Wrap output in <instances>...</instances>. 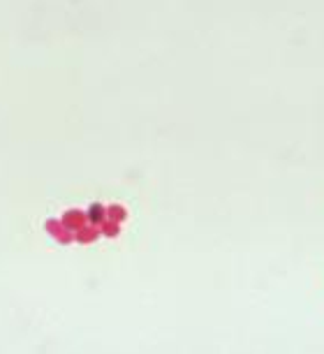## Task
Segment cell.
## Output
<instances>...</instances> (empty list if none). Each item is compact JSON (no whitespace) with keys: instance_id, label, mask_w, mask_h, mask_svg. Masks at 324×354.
I'll return each instance as SVG.
<instances>
[{"instance_id":"cell-2","label":"cell","mask_w":324,"mask_h":354,"mask_svg":"<svg viewBox=\"0 0 324 354\" xmlns=\"http://www.w3.org/2000/svg\"><path fill=\"white\" fill-rule=\"evenodd\" d=\"M91 211H93V213H91V218H93V220H100V218H102V208H100V206H93Z\"/></svg>"},{"instance_id":"cell-3","label":"cell","mask_w":324,"mask_h":354,"mask_svg":"<svg viewBox=\"0 0 324 354\" xmlns=\"http://www.w3.org/2000/svg\"><path fill=\"white\" fill-rule=\"evenodd\" d=\"M95 236V231H84V234H79V241H91Z\"/></svg>"},{"instance_id":"cell-1","label":"cell","mask_w":324,"mask_h":354,"mask_svg":"<svg viewBox=\"0 0 324 354\" xmlns=\"http://www.w3.org/2000/svg\"><path fill=\"white\" fill-rule=\"evenodd\" d=\"M81 213H67V215H65V225H79V222H81Z\"/></svg>"}]
</instances>
